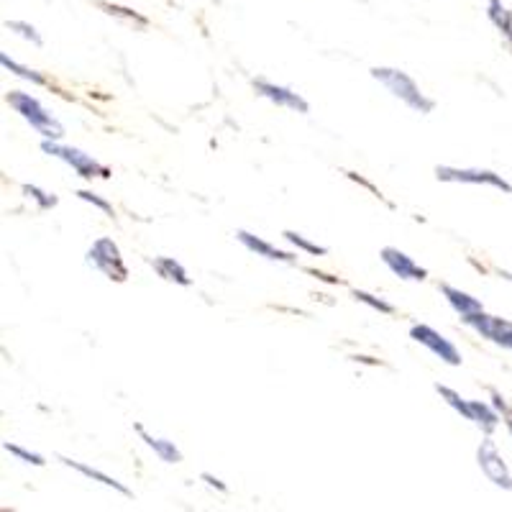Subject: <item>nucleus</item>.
Returning <instances> with one entry per match:
<instances>
[{"label":"nucleus","mask_w":512,"mask_h":512,"mask_svg":"<svg viewBox=\"0 0 512 512\" xmlns=\"http://www.w3.org/2000/svg\"><path fill=\"white\" fill-rule=\"evenodd\" d=\"M438 290H441V295L446 297L448 305H451V308L459 313V318H461V315H469V313H477V310H484L482 300L472 297L469 292L459 290V287L446 285V282H443V285H438Z\"/></svg>","instance_id":"nucleus-14"},{"label":"nucleus","mask_w":512,"mask_h":512,"mask_svg":"<svg viewBox=\"0 0 512 512\" xmlns=\"http://www.w3.org/2000/svg\"><path fill=\"white\" fill-rule=\"evenodd\" d=\"M502 418H505V428H507V433H510V438H512V408L507 410V413L502 415Z\"/></svg>","instance_id":"nucleus-29"},{"label":"nucleus","mask_w":512,"mask_h":512,"mask_svg":"<svg viewBox=\"0 0 512 512\" xmlns=\"http://www.w3.org/2000/svg\"><path fill=\"white\" fill-rule=\"evenodd\" d=\"M500 277H505L507 282H512V274H510V272H505V269H502V272H500Z\"/></svg>","instance_id":"nucleus-30"},{"label":"nucleus","mask_w":512,"mask_h":512,"mask_svg":"<svg viewBox=\"0 0 512 512\" xmlns=\"http://www.w3.org/2000/svg\"><path fill=\"white\" fill-rule=\"evenodd\" d=\"M6 29L13 31L16 36H21V39H26L29 44H34V47H44V39H41L36 26H31L29 21H6Z\"/></svg>","instance_id":"nucleus-23"},{"label":"nucleus","mask_w":512,"mask_h":512,"mask_svg":"<svg viewBox=\"0 0 512 512\" xmlns=\"http://www.w3.org/2000/svg\"><path fill=\"white\" fill-rule=\"evenodd\" d=\"M492 408H495L500 415H505L507 410H510V405L505 402V397H502L497 390H492Z\"/></svg>","instance_id":"nucleus-27"},{"label":"nucleus","mask_w":512,"mask_h":512,"mask_svg":"<svg viewBox=\"0 0 512 512\" xmlns=\"http://www.w3.org/2000/svg\"><path fill=\"white\" fill-rule=\"evenodd\" d=\"M0 64H3V70H8V72H11V75L21 77V80L31 82V85H36V88H47V85H49V80L44 75H41V72L31 70V67H24V64H18L16 59L8 57L6 52L0 54Z\"/></svg>","instance_id":"nucleus-18"},{"label":"nucleus","mask_w":512,"mask_h":512,"mask_svg":"<svg viewBox=\"0 0 512 512\" xmlns=\"http://www.w3.org/2000/svg\"><path fill=\"white\" fill-rule=\"evenodd\" d=\"M282 239H285L290 246H295L297 251H305V254H310V256H326L328 254L326 246L315 244V241H310L308 236H303V233H297V231H282Z\"/></svg>","instance_id":"nucleus-19"},{"label":"nucleus","mask_w":512,"mask_h":512,"mask_svg":"<svg viewBox=\"0 0 512 512\" xmlns=\"http://www.w3.org/2000/svg\"><path fill=\"white\" fill-rule=\"evenodd\" d=\"M410 338H413L415 344L425 346L431 354H436L443 364H448V367H461V361H464L461 359V351L456 349L446 336H441L436 328L425 326V323H415V326L410 328Z\"/></svg>","instance_id":"nucleus-8"},{"label":"nucleus","mask_w":512,"mask_h":512,"mask_svg":"<svg viewBox=\"0 0 512 512\" xmlns=\"http://www.w3.org/2000/svg\"><path fill=\"white\" fill-rule=\"evenodd\" d=\"M436 180L459 182V185H487L512 195L510 182L502 180V175H497V172H492V169H474V167L461 169V167H448V164H441V167H436Z\"/></svg>","instance_id":"nucleus-6"},{"label":"nucleus","mask_w":512,"mask_h":512,"mask_svg":"<svg viewBox=\"0 0 512 512\" xmlns=\"http://www.w3.org/2000/svg\"><path fill=\"white\" fill-rule=\"evenodd\" d=\"M461 323L479 333L482 338L492 341V344L502 346V349L512 351V323L500 318V315H489L487 310H477V313L461 315Z\"/></svg>","instance_id":"nucleus-5"},{"label":"nucleus","mask_w":512,"mask_h":512,"mask_svg":"<svg viewBox=\"0 0 512 512\" xmlns=\"http://www.w3.org/2000/svg\"><path fill=\"white\" fill-rule=\"evenodd\" d=\"M77 198L82 200V203H88V205H93V208H98V210H103L105 216H116V208H113V203L111 200H105V198H100L98 192H93V190H77L75 192Z\"/></svg>","instance_id":"nucleus-24"},{"label":"nucleus","mask_w":512,"mask_h":512,"mask_svg":"<svg viewBox=\"0 0 512 512\" xmlns=\"http://www.w3.org/2000/svg\"><path fill=\"white\" fill-rule=\"evenodd\" d=\"M41 152L54 159H62L64 164H70L77 172V177H82V180H93V177L111 180V169L100 164L93 154H85L82 149H75V146H64L54 139H44L41 141Z\"/></svg>","instance_id":"nucleus-3"},{"label":"nucleus","mask_w":512,"mask_h":512,"mask_svg":"<svg viewBox=\"0 0 512 512\" xmlns=\"http://www.w3.org/2000/svg\"><path fill=\"white\" fill-rule=\"evenodd\" d=\"M6 103L11 105L18 116L24 118L34 131H39L44 139L62 141L64 139V126L52 116V113L41 105L39 98H34L31 93H24V90H11L6 95Z\"/></svg>","instance_id":"nucleus-2"},{"label":"nucleus","mask_w":512,"mask_h":512,"mask_svg":"<svg viewBox=\"0 0 512 512\" xmlns=\"http://www.w3.org/2000/svg\"><path fill=\"white\" fill-rule=\"evenodd\" d=\"M310 274H315V277L323 282H331V285H341V280H333V277H328V274H323V272H315V269H310Z\"/></svg>","instance_id":"nucleus-28"},{"label":"nucleus","mask_w":512,"mask_h":512,"mask_svg":"<svg viewBox=\"0 0 512 512\" xmlns=\"http://www.w3.org/2000/svg\"><path fill=\"white\" fill-rule=\"evenodd\" d=\"M88 264L93 269H98L105 280H111V282L128 280V267L126 262H123L121 249H118L116 241L108 239V236H100V239L93 241V246H90L88 251Z\"/></svg>","instance_id":"nucleus-4"},{"label":"nucleus","mask_w":512,"mask_h":512,"mask_svg":"<svg viewBox=\"0 0 512 512\" xmlns=\"http://www.w3.org/2000/svg\"><path fill=\"white\" fill-rule=\"evenodd\" d=\"M477 464H479V469H482L484 477L495 484V487L505 489V492H512V474H510V469H507L502 454L497 451V443L492 441V436H487L482 443H479Z\"/></svg>","instance_id":"nucleus-7"},{"label":"nucleus","mask_w":512,"mask_h":512,"mask_svg":"<svg viewBox=\"0 0 512 512\" xmlns=\"http://www.w3.org/2000/svg\"><path fill=\"white\" fill-rule=\"evenodd\" d=\"M3 451H6V454H11L13 459L24 461V464H31V466L47 464V459H44V456L36 454V451H29V448H24V446H18V443L6 441V443H3Z\"/></svg>","instance_id":"nucleus-22"},{"label":"nucleus","mask_w":512,"mask_h":512,"mask_svg":"<svg viewBox=\"0 0 512 512\" xmlns=\"http://www.w3.org/2000/svg\"><path fill=\"white\" fill-rule=\"evenodd\" d=\"M487 16L512 47V8H507L502 0H487Z\"/></svg>","instance_id":"nucleus-17"},{"label":"nucleus","mask_w":512,"mask_h":512,"mask_svg":"<svg viewBox=\"0 0 512 512\" xmlns=\"http://www.w3.org/2000/svg\"><path fill=\"white\" fill-rule=\"evenodd\" d=\"M436 392L441 395V400L446 402L448 408H454L456 413L461 415V418L469 420V423H477V410H474V400H466V397H461L459 392L451 390V387H446V384H436Z\"/></svg>","instance_id":"nucleus-16"},{"label":"nucleus","mask_w":512,"mask_h":512,"mask_svg":"<svg viewBox=\"0 0 512 512\" xmlns=\"http://www.w3.org/2000/svg\"><path fill=\"white\" fill-rule=\"evenodd\" d=\"M21 192H24V195H26V198H29V200H34L36 208H39L41 213H44V210L57 208V203H59V198H57V195H54V192L41 190V187L29 185V182H26V185H21Z\"/></svg>","instance_id":"nucleus-20"},{"label":"nucleus","mask_w":512,"mask_h":512,"mask_svg":"<svg viewBox=\"0 0 512 512\" xmlns=\"http://www.w3.org/2000/svg\"><path fill=\"white\" fill-rule=\"evenodd\" d=\"M251 85H254L256 95H262V98H267L269 103L280 105V108H287V111H295V113H310V103L303 98L300 93H295V90L285 88V85H277V82H269L264 80V77H256V80H251Z\"/></svg>","instance_id":"nucleus-9"},{"label":"nucleus","mask_w":512,"mask_h":512,"mask_svg":"<svg viewBox=\"0 0 512 512\" xmlns=\"http://www.w3.org/2000/svg\"><path fill=\"white\" fill-rule=\"evenodd\" d=\"M57 461H59V464L67 466V469H72V472L82 474V477H88V479H93V482L103 484V487L113 489V492H118V495H123V497H134V492H131V489H128L126 484L118 482L116 477H108V474L100 472V469H93V466L82 464V461L67 459V456H57Z\"/></svg>","instance_id":"nucleus-12"},{"label":"nucleus","mask_w":512,"mask_h":512,"mask_svg":"<svg viewBox=\"0 0 512 512\" xmlns=\"http://www.w3.org/2000/svg\"><path fill=\"white\" fill-rule=\"evenodd\" d=\"M134 431L139 433V438L146 443V448H152L154 454L159 456V461H164V464H180L182 451L175 446V441H167V438L152 436V433L146 431L141 423L134 425Z\"/></svg>","instance_id":"nucleus-13"},{"label":"nucleus","mask_w":512,"mask_h":512,"mask_svg":"<svg viewBox=\"0 0 512 512\" xmlns=\"http://www.w3.org/2000/svg\"><path fill=\"white\" fill-rule=\"evenodd\" d=\"M236 239H239V244L244 246V249H249L251 254L262 256V259H269V262H280V264H295L297 262V256L292 254V251L277 249L274 244L264 241L262 236H254V233H249V231H236Z\"/></svg>","instance_id":"nucleus-11"},{"label":"nucleus","mask_w":512,"mask_h":512,"mask_svg":"<svg viewBox=\"0 0 512 512\" xmlns=\"http://www.w3.org/2000/svg\"><path fill=\"white\" fill-rule=\"evenodd\" d=\"M200 479H203L205 484H208V487H213V489H218V492H221V495H226L228 492V484L226 482H221V479L216 477V474H210V472H203L200 474Z\"/></svg>","instance_id":"nucleus-26"},{"label":"nucleus","mask_w":512,"mask_h":512,"mask_svg":"<svg viewBox=\"0 0 512 512\" xmlns=\"http://www.w3.org/2000/svg\"><path fill=\"white\" fill-rule=\"evenodd\" d=\"M152 267H154V272L162 277V280L175 282V285H180V287H190L192 285L187 269L182 267L177 259H172V256H157V259H152Z\"/></svg>","instance_id":"nucleus-15"},{"label":"nucleus","mask_w":512,"mask_h":512,"mask_svg":"<svg viewBox=\"0 0 512 512\" xmlns=\"http://www.w3.org/2000/svg\"><path fill=\"white\" fill-rule=\"evenodd\" d=\"M379 259H382L384 267L390 269L395 277H400V280H408V282L428 280V269L420 267V264H415L413 256H408L405 251L395 249V246H384V249L379 251Z\"/></svg>","instance_id":"nucleus-10"},{"label":"nucleus","mask_w":512,"mask_h":512,"mask_svg":"<svg viewBox=\"0 0 512 512\" xmlns=\"http://www.w3.org/2000/svg\"><path fill=\"white\" fill-rule=\"evenodd\" d=\"M372 77L392 98L400 100L402 105H408L410 111L420 113V116H428V113L436 111V100L428 98L408 72L395 70V67H372Z\"/></svg>","instance_id":"nucleus-1"},{"label":"nucleus","mask_w":512,"mask_h":512,"mask_svg":"<svg viewBox=\"0 0 512 512\" xmlns=\"http://www.w3.org/2000/svg\"><path fill=\"white\" fill-rule=\"evenodd\" d=\"M98 6H100V8H105V13H111V16L126 18V21H134V24H139L141 29H146V26H149V21H146L144 16H139V13H134V11H131V8H123V6H111V3H103V0H100Z\"/></svg>","instance_id":"nucleus-25"},{"label":"nucleus","mask_w":512,"mask_h":512,"mask_svg":"<svg viewBox=\"0 0 512 512\" xmlns=\"http://www.w3.org/2000/svg\"><path fill=\"white\" fill-rule=\"evenodd\" d=\"M351 295H354V300H356V303H364V305H367V308L377 310V313H382V315H395V313H397V308H395V305H392V303H387V300H382V297L372 295V292L354 290V292H351Z\"/></svg>","instance_id":"nucleus-21"}]
</instances>
